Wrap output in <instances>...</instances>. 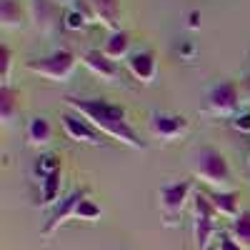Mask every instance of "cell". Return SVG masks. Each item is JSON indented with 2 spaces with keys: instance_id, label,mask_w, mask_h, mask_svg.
I'll return each mask as SVG.
<instances>
[{
  "instance_id": "44dd1931",
  "label": "cell",
  "mask_w": 250,
  "mask_h": 250,
  "mask_svg": "<svg viewBox=\"0 0 250 250\" xmlns=\"http://www.w3.org/2000/svg\"><path fill=\"white\" fill-rule=\"evenodd\" d=\"M88 23H90L88 15L83 13V10H78L75 5H70V8H68V13L62 15V25H65L68 30H83Z\"/></svg>"
},
{
  "instance_id": "7402d4cb",
  "label": "cell",
  "mask_w": 250,
  "mask_h": 250,
  "mask_svg": "<svg viewBox=\"0 0 250 250\" xmlns=\"http://www.w3.org/2000/svg\"><path fill=\"white\" fill-rule=\"evenodd\" d=\"M55 170H62L58 155H40V158H38V163H35L38 178H45V175H50V173H55Z\"/></svg>"
},
{
  "instance_id": "9a60e30c",
  "label": "cell",
  "mask_w": 250,
  "mask_h": 250,
  "mask_svg": "<svg viewBox=\"0 0 250 250\" xmlns=\"http://www.w3.org/2000/svg\"><path fill=\"white\" fill-rule=\"evenodd\" d=\"M60 188H62V170L40 178V208H55L60 200Z\"/></svg>"
},
{
  "instance_id": "30bf717a",
  "label": "cell",
  "mask_w": 250,
  "mask_h": 250,
  "mask_svg": "<svg viewBox=\"0 0 250 250\" xmlns=\"http://www.w3.org/2000/svg\"><path fill=\"white\" fill-rule=\"evenodd\" d=\"M28 15L33 20V25L40 30V33H55L62 23L60 18V8L55 0H30V8H28Z\"/></svg>"
},
{
  "instance_id": "ac0fdd59",
  "label": "cell",
  "mask_w": 250,
  "mask_h": 250,
  "mask_svg": "<svg viewBox=\"0 0 250 250\" xmlns=\"http://www.w3.org/2000/svg\"><path fill=\"white\" fill-rule=\"evenodd\" d=\"M103 53H105L110 60L130 58V35L125 33V30H115V33H110V38L105 40V45H103Z\"/></svg>"
},
{
  "instance_id": "3957f363",
  "label": "cell",
  "mask_w": 250,
  "mask_h": 250,
  "mask_svg": "<svg viewBox=\"0 0 250 250\" xmlns=\"http://www.w3.org/2000/svg\"><path fill=\"white\" fill-rule=\"evenodd\" d=\"M75 68H78V58L70 50H55L50 55H43V58H35V60L25 62L28 73L40 75V78H45L50 83H65V80H70Z\"/></svg>"
},
{
  "instance_id": "2e32d148",
  "label": "cell",
  "mask_w": 250,
  "mask_h": 250,
  "mask_svg": "<svg viewBox=\"0 0 250 250\" xmlns=\"http://www.w3.org/2000/svg\"><path fill=\"white\" fill-rule=\"evenodd\" d=\"M25 10L20 8L18 0H0V25L5 30H15L25 25Z\"/></svg>"
},
{
  "instance_id": "4fadbf2b",
  "label": "cell",
  "mask_w": 250,
  "mask_h": 250,
  "mask_svg": "<svg viewBox=\"0 0 250 250\" xmlns=\"http://www.w3.org/2000/svg\"><path fill=\"white\" fill-rule=\"evenodd\" d=\"M80 62L85 65L95 78H100V80H115L118 78V65H115V60H110L103 50H88V53H83V58H80Z\"/></svg>"
},
{
  "instance_id": "e0dca14e",
  "label": "cell",
  "mask_w": 250,
  "mask_h": 250,
  "mask_svg": "<svg viewBox=\"0 0 250 250\" xmlns=\"http://www.w3.org/2000/svg\"><path fill=\"white\" fill-rule=\"evenodd\" d=\"M25 138H28V145H33V148H43V145L50 143L53 138V128H50V120L48 118H33L28 123V130H25Z\"/></svg>"
},
{
  "instance_id": "8992f818",
  "label": "cell",
  "mask_w": 250,
  "mask_h": 250,
  "mask_svg": "<svg viewBox=\"0 0 250 250\" xmlns=\"http://www.w3.org/2000/svg\"><path fill=\"white\" fill-rule=\"evenodd\" d=\"M190 193H193V183L190 180H178V183H168L160 188L158 193V200H160V213L173 220L183 213V208L190 200Z\"/></svg>"
},
{
  "instance_id": "d4e9b609",
  "label": "cell",
  "mask_w": 250,
  "mask_h": 250,
  "mask_svg": "<svg viewBox=\"0 0 250 250\" xmlns=\"http://www.w3.org/2000/svg\"><path fill=\"white\" fill-rule=\"evenodd\" d=\"M215 250H245L233 235H228V233H218L215 238Z\"/></svg>"
},
{
  "instance_id": "5bb4252c",
  "label": "cell",
  "mask_w": 250,
  "mask_h": 250,
  "mask_svg": "<svg viewBox=\"0 0 250 250\" xmlns=\"http://www.w3.org/2000/svg\"><path fill=\"white\" fill-rule=\"evenodd\" d=\"M208 198H210L215 213L223 215V218L235 220L243 213L240 210V195L235 190H210V193H208Z\"/></svg>"
},
{
  "instance_id": "d6986e66",
  "label": "cell",
  "mask_w": 250,
  "mask_h": 250,
  "mask_svg": "<svg viewBox=\"0 0 250 250\" xmlns=\"http://www.w3.org/2000/svg\"><path fill=\"white\" fill-rule=\"evenodd\" d=\"M20 113V95L10 85H0V120L10 125L15 115Z\"/></svg>"
},
{
  "instance_id": "277c9868",
  "label": "cell",
  "mask_w": 250,
  "mask_h": 250,
  "mask_svg": "<svg viewBox=\"0 0 250 250\" xmlns=\"http://www.w3.org/2000/svg\"><path fill=\"white\" fill-rule=\"evenodd\" d=\"M193 208H195V223H193V233H195V245L200 250H210L213 238H218V213L208 198V193H195L193 198Z\"/></svg>"
},
{
  "instance_id": "603a6c76",
  "label": "cell",
  "mask_w": 250,
  "mask_h": 250,
  "mask_svg": "<svg viewBox=\"0 0 250 250\" xmlns=\"http://www.w3.org/2000/svg\"><path fill=\"white\" fill-rule=\"evenodd\" d=\"M10 70H13V50L3 45L0 48V80H3V85H10Z\"/></svg>"
},
{
  "instance_id": "83f0119b",
  "label": "cell",
  "mask_w": 250,
  "mask_h": 250,
  "mask_svg": "<svg viewBox=\"0 0 250 250\" xmlns=\"http://www.w3.org/2000/svg\"><path fill=\"white\" fill-rule=\"evenodd\" d=\"M248 165H250V160H248Z\"/></svg>"
},
{
  "instance_id": "9c48e42d",
  "label": "cell",
  "mask_w": 250,
  "mask_h": 250,
  "mask_svg": "<svg viewBox=\"0 0 250 250\" xmlns=\"http://www.w3.org/2000/svg\"><path fill=\"white\" fill-rule=\"evenodd\" d=\"M238 105H240V88L230 80L218 83L208 93V113L213 115H233Z\"/></svg>"
},
{
  "instance_id": "8fae6325",
  "label": "cell",
  "mask_w": 250,
  "mask_h": 250,
  "mask_svg": "<svg viewBox=\"0 0 250 250\" xmlns=\"http://www.w3.org/2000/svg\"><path fill=\"white\" fill-rule=\"evenodd\" d=\"M128 70L130 75L143 83V85H150L158 78V55L153 50H135L128 58Z\"/></svg>"
},
{
  "instance_id": "5b68a950",
  "label": "cell",
  "mask_w": 250,
  "mask_h": 250,
  "mask_svg": "<svg viewBox=\"0 0 250 250\" xmlns=\"http://www.w3.org/2000/svg\"><path fill=\"white\" fill-rule=\"evenodd\" d=\"M148 130L155 140L173 143V140H180L190 130V120L178 113H153L148 120Z\"/></svg>"
},
{
  "instance_id": "ffe728a7",
  "label": "cell",
  "mask_w": 250,
  "mask_h": 250,
  "mask_svg": "<svg viewBox=\"0 0 250 250\" xmlns=\"http://www.w3.org/2000/svg\"><path fill=\"white\" fill-rule=\"evenodd\" d=\"M230 235H233L243 248H250V210H243V213L233 220Z\"/></svg>"
},
{
  "instance_id": "ba28073f",
  "label": "cell",
  "mask_w": 250,
  "mask_h": 250,
  "mask_svg": "<svg viewBox=\"0 0 250 250\" xmlns=\"http://www.w3.org/2000/svg\"><path fill=\"white\" fill-rule=\"evenodd\" d=\"M88 198H90V190H88V188H75L70 195L62 198V200L55 205V210H53L50 220L45 223L43 235H53L60 225H65L68 220H75V218H78V208L83 205V200H88Z\"/></svg>"
},
{
  "instance_id": "52a82bcc",
  "label": "cell",
  "mask_w": 250,
  "mask_h": 250,
  "mask_svg": "<svg viewBox=\"0 0 250 250\" xmlns=\"http://www.w3.org/2000/svg\"><path fill=\"white\" fill-rule=\"evenodd\" d=\"M60 125H62V130H65V135L73 140V143H83V145H93V148H98V145H103L105 140V135H103L93 123H88L83 115L78 113H62L60 115Z\"/></svg>"
},
{
  "instance_id": "cb8c5ba5",
  "label": "cell",
  "mask_w": 250,
  "mask_h": 250,
  "mask_svg": "<svg viewBox=\"0 0 250 250\" xmlns=\"http://www.w3.org/2000/svg\"><path fill=\"white\" fill-rule=\"evenodd\" d=\"M100 218V208L88 198V200H83V205L78 208V218L75 220H88V223H95Z\"/></svg>"
},
{
  "instance_id": "7a4b0ae2",
  "label": "cell",
  "mask_w": 250,
  "mask_h": 250,
  "mask_svg": "<svg viewBox=\"0 0 250 250\" xmlns=\"http://www.w3.org/2000/svg\"><path fill=\"white\" fill-rule=\"evenodd\" d=\"M190 170L200 183H205L213 190H233L235 178H233L230 163H228V158L220 150L210 148V145H203V148L193 150Z\"/></svg>"
},
{
  "instance_id": "484cf974",
  "label": "cell",
  "mask_w": 250,
  "mask_h": 250,
  "mask_svg": "<svg viewBox=\"0 0 250 250\" xmlns=\"http://www.w3.org/2000/svg\"><path fill=\"white\" fill-rule=\"evenodd\" d=\"M230 125H233V128H235L238 133H250V110H245V113L235 115Z\"/></svg>"
},
{
  "instance_id": "7c38bea8",
  "label": "cell",
  "mask_w": 250,
  "mask_h": 250,
  "mask_svg": "<svg viewBox=\"0 0 250 250\" xmlns=\"http://www.w3.org/2000/svg\"><path fill=\"white\" fill-rule=\"evenodd\" d=\"M95 23H100L103 28H108L110 33L120 30V20H123V8L120 0H85Z\"/></svg>"
},
{
  "instance_id": "6da1fadb",
  "label": "cell",
  "mask_w": 250,
  "mask_h": 250,
  "mask_svg": "<svg viewBox=\"0 0 250 250\" xmlns=\"http://www.w3.org/2000/svg\"><path fill=\"white\" fill-rule=\"evenodd\" d=\"M65 105L73 113L83 115L88 123H93L105 138H113L123 145H128V148H135V150L148 148V143L140 140L138 130L130 125L128 110L123 105H118V103H110L105 98H73V95H68Z\"/></svg>"
},
{
  "instance_id": "4316f807",
  "label": "cell",
  "mask_w": 250,
  "mask_h": 250,
  "mask_svg": "<svg viewBox=\"0 0 250 250\" xmlns=\"http://www.w3.org/2000/svg\"><path fill=\"white\" fill-rule=\"evenodd\" d=\"M62 3H68V0H62Z\"/></svg>"
}]
</instances>
